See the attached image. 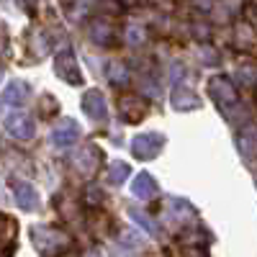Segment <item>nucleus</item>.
<instances>
[{
  "label": "nucleus",
  "mask_w": 257,
  "mask_h": 257,
  "mask_svg": "<svg viewBox=\"0 0 257 257\" xmlns=\"http://www.w3.org/2000/svg\"><path fill=\"white\" fill-rule=\"evenodd\" d=\"M57 70L67 77L70 82H77V62H75V57L70 54V52H62L59 57H57Z\"/></svg>",
  "instance_id": "obj_1"
},
{
  "label": "nucleus",
  "mask_w": 257,
  "mask_h": 257,
  "mask_svg": "<svg viewBox=\"0 0 257 257\" xmlns=\"http://www.w3.org/2000/svg\"><path fill=\"white\" fill-rule=\"evenodd\" d=\"M144 39V31L139 26H128L126 29V41H132V44H139V41Z\"/></svg>",
  "instance_id": "obj_2"
},
{
  "label": "nucleus",
  "mask_w": 257,
  "mask_h": 257,
  "mask_svg": "<svg viewBox=\"0 0 257 257\" xmlns=\"http://www.w3.org/2000/svg\"><path fill=\"white\" fill-rule=\"evenodd\" d=\"M18 3L24 6V11H26V13H31V16H34V13H36V6H39V0H18Z\"/></svg>",
  "instance_id": "obj_3"
},
{
  "label": "nucleus",
  "mask_w": 257,
  "mask_h": 257,
  "mask_svg": "<svg viewBox=\"0 0 257 257\" xmlns=\"http://www.w3.org/2000/svg\"><path fill=\"white\" fill-rule=\"evenodd\" d=\"M190 3H193V6H196L198 11H208V8L213 6V0H190Z\"/></svg>",
  "instance_id": "obj_4"
}]
</instances>
